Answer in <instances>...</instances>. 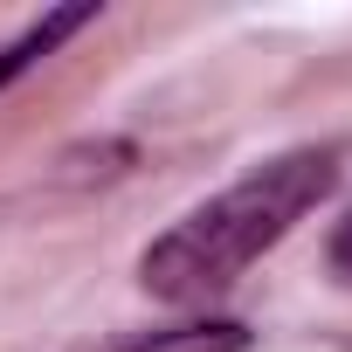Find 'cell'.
<instances>
[{"instance_id": "obj_1", "label": "cell", "mask_w": 352, "mask_h": 352, "mask_svg": "<svg viewBox=\"0 0 352 352\" xmlns=\"http://www.w3.org/2000/svg\"><path fill=\"white\" fill-rule=\"evenodd\" d=\"M338 187V152L331 145H297L263 159L256 173H242L235 187H221L214 201H201L194 214H180L145 256H138V283L159 304H208L221 297L249 263H263L324 194Z\"/></svg>"}, {"instance_id": "obj_2", "label": "cell", "mask_w": 352, "mask_h": 352, "mask_svg": "<svg viewBox=\"0 0 352 352\" xmlns=\"http://www.w3.org/2000/svg\"><path fill=\"white\" fill-rule=\"evenodd\" d=\"M97 352H249V331L235 318H194V324H159V331H124Z\"/></svg>"}, {"instance_id": "obj_3", "label": "cell", "mask_w": 352, "mask_h": 352, "mask_svg": "<svg viewBox=\"0 0 352 352\" xmlns=\"http://www.w3.org/2000/svg\"><path fill=\"white\" fill-rule=\"evenodd\" d=\"M90 21H97V8H90V0H83V8H49V14H42V21L14 42V49H0V90H8L14 76H28L42 56H56V42H69V35H76V28H90Z\"/></svg>"}, {"instance_id": "obj_4", "label": "cell", "mask_w": 352, "mask_h": 352, "mask_svg": "<svg viewBox=\"0 0 352 352\" xmlns=\"http://www.w3.org/2000/svg\"><path fill=\"white\" fill-rule=\"evenodd\" d=\"M331 270H338V276L352 283V221H345V228L331 235Z\"/></svg>"}]
</instances>
